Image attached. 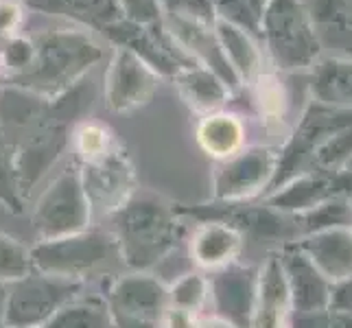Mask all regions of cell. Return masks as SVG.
<instances>
[{"label": "cell", "mask_w": 352, "mask_h": 328, "mask_svg": "<svg viewBox=\"0 0 352 328\" xmlns=\"http://www.w3.org/2000/svg\"><path fill=\"white\" fill-rule=\"evenodd\" d=\"M33 46L35 53L29 68L11 75L5 86L31 90L46 99L70 90L105 55L103 46L83 29L44 31L33 38Z\"/></svg>", "instance_id": "1"}, {"label": "cell", "mask_w": 352, "mask_h": 328, "mask_svg": "<svg viewBox=\"0 0 352 328\" xmlns=\"http://www.w3.org/2000/svg\"><path fill=\"white\" fill-rule=\"evenodd\" d=\"M116 241L123 265L144 272L177 248L184 234L177 208L151 193H133L131 199L114 212Z\"/></svg>", "instance_id": "2"}, {"label": "cell", "mask_w": 352, "mask_h": 328, "mask_svg": "<svg viewBox=\"0 0 352 328\" xmlns=\"http://www.w3.org/2000/svg\"><path fill=\"white\" fill-rule=\"evenodd\" d=\"M29 254L33 270L70 281H83L123 263L116 237L101 230L42 241Z\"/></svg>", "instance_id": "3"}, {"label": "cell", "mask_w": 352, "mask_h": 328, "mask_svg": "<svg viewBox=\"0 0 352 328\" xmlns=\"http://www.w3.org/2000/svg\"><path fill=\"white\" fill-rule=\"evenodd\" d=\"M83 281L27 274L14 283L5 300V328H38L51 322L53 315L68 302L79 298Z\"/></svg>", "instance_id": "4"}, {"label": "cell", "mask_w": 352, "mask_h": 328, "mask_svg": "<svg viewBox=\"0 0 352 328\" xmlns=\"http://www.w3.org/2000/svg\"><path fill=\"white\" fill-rule=\"evenodd\" d=\"M90 206L81 186L79 166H66L48 186L33 210V226L42 241L83 232L90 223Z\"/></svg>", "instance_id": "5"}, {"label": "cell", "mask_w": 352, "mask_h": 328, "mask_svg": "<svg viewBox=\"0 0 352 328\" xmlns=\"http://www.w3.org/2000/svg\"><path fill=\"white\" fill-rule=\"evenodd\" d=\"M101 33L112 44L138 55L157 77L173 79L177 72L197 66L195 59L179 46V42L166 31L162 22L138 24L123 18L105 27Z\"/></svg>", "instance_id": "6"}, {"label": "cell", "mask_w": 352, "mask_h": 328, "mask_svg": "<svg viewBox=\"0 0 352 328\" xmlns=\"http://www.w3.org/2000/svg\"><path fill=\"white\" fill-rule=\"evenodd\" d=\"M270 53L280 68L309 66L318 55V40L307 14L296 0H270L263 14Z\"/></svg>", "instance_id": "7"}, {"label": "cell", "mask_w": 352, "mask_h": 328, "mask_svg": "<svg viewBox=\"0 0 352 328\" xmlns=\"http://www.w3.org/2000/svg\"><path fill=\"white\" fill-rule=\"evenodd\" d=\"M79 175L90 215H114L136 193V173L120 144L99 160L79 164Z\"/></svg>", "instance_id": "8"}, {"label": "cell", "mask_w": 352, "mask_h": 328, "mask_svg": "<svg viewBox=\"0 0 352 328\" xmlns=\"http://www.w3.org/2000/svg\"><path fill=\"white\" fill-rule=\"evenodd\" d=\"M278 160L280 151L274 147H250L226 157L214 173V201H248L267 193Z\"/></svg>", "instance_id": "9"}, {"label": "cell", "mask_w": 352, "mask_h": 328, "mask_svg": "<svg viewBox=\"0 0 352 328\" xmlns=\"http://www.w3.org/2000/svg\"><path fill=\"white\" fill-rule=\"evenodd\" d=\"M114 328H155L168 307V289L153 276H120L107 296Z\"/></svg>", "instance_id": "10"}, {"label": "cell", "mask_w": 352, "mask_h": 328, "mask_svg": "<svg viewBox=\"0 0 352 328\" xmlns=\"http://www.w3.org/2000/svg\"><path fill=\"white\" fill-rule=\"evenodd\" d=\"M157 79L160 77L138 55L116 46L103 77V96L114 112H129L151 99Z\"/></svg>", "instance_id": "11"}, {"label": "cell", "mask_w": 352, "mask_h": 328, "mask_svg": "<svg viewBox=\"0 0 352 328\" xmlns=\"http://www.w3.org/2000/svg\"><path fill=\"white\" fill-rule=\"evenodd\" d=\"M289 287L291 313H311L331 307L333 283L315 267L296 243H285L276 250Z\"/></svg>", "instance_id": "12"}, {"label": "cell", "mask_w": 352, "mask_h": 328, "mask_svg": "<svg viewBox=\"0 0 352 328\" xmlns=\"http://www.w3.org/2000/svg\"><path fill=\"white\" fill-rule=\"evenodd\" d=\"M256 278L258 270L243 267L236 261L217 270L212 281L208 278L217 318L236 328H250L254 298H256Z\"/></svg>", "instance_id": "13"}, {"label": "cell", "mask_w": 352, "mask_h": 328, "mask_svg": "<svg viewBox=\"0 0 352 328\" xmlns=\"http://www.w3.org/2000/svg\"><path fill=\"white\" fill-rule=\"evenodd\" d=\"M291 315L289 287L278 254L272 252L258 267L256 298H254L250 328H287Z\"/></svg>", "instance_id": "14"}, {"label": "cell", "mask_w": 352, "mask_h": 328, "mask_svg": "<svg viewBox=\"0 0 352 328\" xmlns=\"http://www.w3.org/2000/svg\"><path fill=\"white\" fill-rule=\"evenodd\" d=\"M294 243L333 285L352 276V230L348 226L318 230Z\"/></svg>", "instance_id": "15"}, {"label": "cell", "mask_w": 352, "mask_h": 328, "mask_svg": "<svg viewBox=\"0 0 352 328\" xmlns=\"http://www.w3.org/2000/svg\"><path fill=\"white\" fill-rule=\"evenodd\" d=\"M243 234L221 221H206L190 241V256L204 270H221L234 263L243 250Z\"/></svg>", "instance_id": "16"}, {"label": "cell", "mask_w": 352, "mask_h": 328, "mask_svg": "<svg viewBox=\"0 0 352 328\" xmlns=\"http://www.w3.org/2000/svg\"><path fill=\"white\" fill-rule=\"evenodd\" d=\"M175 86L184 99L195 112L201 114H212V112H221V107L230 99V86L217 77L212 70L204 68V66H192L177 72L173 77Z\"/></svg>", "instance_id": "17"}, {"label": "cell", "mask_w": 352, "mask_h": 328, "mask_svg": "<svg viewBox=\"0 0 352 328\" xmlns=\"http://www.w3.org/2000/svg\"><path fill=\"white\" fill-rule=\"evenodd\" d=\"M27 3L44 14L70 18L94 31H103L110 24L123 20L118 0H27Z\"/></svg>", "instance_id": "18"}, {"label": "cell", "mask_w": 352, "mask_h": 328, "mask_svg": "<svg viewBox=\"0 0 352 328\" xmlns=\"http://www.w3.org/2000/svg\"><path fill=\"white\" fill-rule=\"evenodd\" d=\"M197 142L208 155L217 157V160H226L243 149L245 125L236 114L230 112L206 114L197 127Z\"/></svg>", "instance_id": "19"}, {"label": "cell", "mask_w": 352, "mask_h": 328, "mask_svg": "<svg viewBox=\"0 0 352 328\" xmlns=\"http://www.w3.org/2000/svg\"><path fill=\"white\" fill-rule=\"evenodd\" d=\"M214 35L219 40L223 55L228 59L230 68L234 70V75L241 79H252L258 72V64H261V55L258 48L250 40V35L245 33V29L239 27V24L217 18L214 24Z\"/></svg>", "instance_id": "20"}, {"label": "cell", "mask_w": 352, "mask_h": 328, "mask_svg": "<svg viewBox=\"0 0 352 328\" xmlns=\"http://www.w3.org/2000/svg\"><path fill=\"white\" fill-rule=\"evenodd\" d=\"M313 94L322 105L352 109V64L326 59L315 66Z\"/></svg>", "instance_id": "21"}, {"label": "cell", "mask_w": 352, "mask_h": 328, "mask_svg": "<svg viewBox=\"0 0 352 328\" xmlns=\"http://www.w3.org/2000/svg\"><path fill=\"white\" fill-rule=\"evenodd\" d=\"M44 328H114V320L105 300L75 298L59 309Z\"/></svg>", "instance_id": "22"}, {"label": "cell", "mask_w": 352, "mask_h": 328, "mask_svg": "<svg viewBox=\"0 0 352 328\" xmlns=\"http://www.w3.org/2000/svg\"><path fill=\"white\" fill-rule=\"evenodd\" d=\"M210 298L208 278L201 274H184L168 289V307L197 315Z\"/></svg>", "instance_id": "23"}, {"label": "cell", "mask_w": 352, "mask_h": 328, "mask_svg": "<svg viewBox=\"0 0 352 328\" xmlns=\"http://www.w3.org/2000/svg\"><path fill=\"white\" fill-rule=\"evenodd\" d=\"M72 142H75V151L79 162H94L103 157L105 153H110L116 147V140L112 136V131L103 127L101 123H83L77 127L75 136H72Z\"/></svg>", "instance_id": "24"}, {"label": "cell", "mask_w": 352, "mask_h": 328, "mask_svg": "<svg viewBox=\"0 0 352 328\" xmlns=\"http://www.w3.org/2000/svg\"><path fill=\"white\" fill-rule=\"evenodd\" d=\"M0 201L11 210H22V195L16 171V147L0 131Z\"/></svg>", "instance_id": "25"}, {"label": "cell", "mask_w": 352, "mask_h": 328, "mask_svg": "<svg viewBox=\"0 0 352 328\" xmlns=\"http://www.w3.org/2000/svg\"><path fill=\"white\" fill-rule=\"evenodd\" d=\"M33 272L29 250L18 241L0 234V283H16Z\"/></svg>", "instance_id": "26"}, {"label": "cell", "mask_w": 352, "mask_h": 328, "mask_svg": "<svg viewBox=\"0 0 352 328\" xmlns=\"http://www.w3.org/2000/svg\"><path fill=\"white\" fill-rule=\"evenodd\" d=\"M287 328H352V313L333 307L311 313H291Z\"/></svg>", "instance_id": "27"}, {"label": "cell", "mask_w": 352, "mask_h": 328, "mask_svg": "<svg viewBox=\"0 0 352 328\" xmlns=\"http://www.w3.org/2000/svg\"><path fill=\"white\" fill-rule=\"evenodd\" d=\"M33 53H35L33 40L24 38V35H16V38L5 42V48L0 51L3 68L9 70L11 75H18V72H22L24 68H29V64L33 62Z\"/></svg>", "instance_id": "28"}, {"label": "cell", "mask_w": 352, "mask_h": 328, "mask_svg": "<svg viewBox=\"0 0 352 328\" xmlns=\"http://www.w3.org/2000/svg\"><path fill=\"white\" fill-rule=\"evenodd\" d=\"M123 18L138 24H155L162 18V9L157 0H118Z\"/></svg>", "instance_id": "29"}, {"label": "cell", "mask_w": 352, "mask_h": 328, "mask_svg": "<svg viewBox=\"0 0 352 328\" xmlns=\"http://www.w3.org/2000/svg\"><path fill=\"white\" fill-rule=\"evenodd\" d=\"M24 22V9L16 0H0V40H11L20 35Z\"/></svg>", "instance_id": "30"}, {"label": "cell", "mask_w": 352, "mask_h": 328, "mask_svg": "<svg viewBox=\"0 0 352 328\" xmlns=\"http://www.w3.org/2000/svg\"><path fill=\"white\" fill-rule=\"evenodd\" d=\"M256 101L261 112L265 114H278L283 109V90L276 86V81H272L270 77H261L258 79V88H256Z\"/></svg>", "instance_id": "31"}, {"label": "cell", "mask_w": 352, "mask_h": 328, "mask_svg": "<svg viewBox=\"0 0 352 328\" xmlns=\"http://www.w3.org/2000/svg\"><path fill=\"white\" fill-rule=\"evenodd\" d=\"M331 307L339 311H348L352 313V276H348L346 281L333 285V294H331Z\"/></svg>", "instance_id": "32"}, {"label": "cell", "mask_w": 352, "mask_h": 328, "mask_svg": "<svg viewBox=\"0 0 352 328\" xmlns=\"http://www.w3.org/2000/svg\"><path fill=\"white\" fill-rule=\"evenodd\" d=\"M195 328H236L221 318H197Z\"/></svg>", "instance_id": "33"}, {"label": "cell", "mask_w": 352, "mask_h": 328, "mask_svg": "<svg viewBox=\"0 0 352 328\" xmlns=\"http://www.w3.org/2000/svg\"><path fill=\"white\" fill-rule=\"evenodd\" d=\"M250 3V9L254 11V16L261 14V9H263V0H248Z\"/></svg>", "instance_id": "34"}, {"label": "cell", "mask_w": 352, "mask_h": 328, "mask_svg": "<svg viewBox=\"0 0 352 328\" xmlns=\"http://www.w3.org/2000/svg\"><path fill=\"white\" fill-rule=\"evenodd\" d=\"M3 72H5V68H3V59H0V79H3Z\"/></svg>", "instance_id": "35"}, {"label": "cell", "mask_w": 352, "mask_h": 328, "mask_svg": "<svg viewBox=\"0 0 352 328\" xmlns=\"http://www.w3.org/2000/svg\"><path fill=\"white\" fill-rule=\"evenodd\" d=\"M350 208H352V197H350ZM350 230H352V219H350Z\"/></svg>", "instance_id": "36"}]
</instances>
